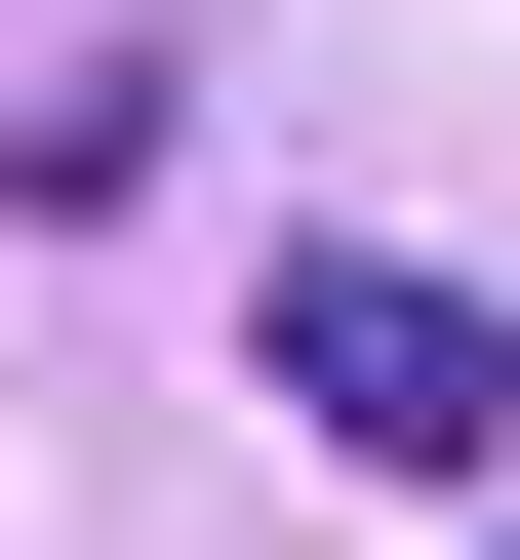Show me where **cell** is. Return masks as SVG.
<instances>
[{"mask_svg": "<svg viewBox=\"0 0 520 560\" xmlns=\"http://www.w3.org/2000/svg\"><path fill=\"white\" fill-rule=\"evenodd\" d=\"M280 400L401 441V480H481V441H520V320H481V280H401V241H321V280H280Z\"/></svg>", "mask_w": 520, "mask_h": 560, "instance_id": "obj_1", "label": "cell"}]
</instances>
